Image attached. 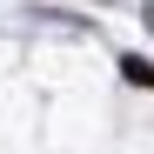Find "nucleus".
Masks as SVG:
<instances>
[{
    "label": "nucleus",
    "instance_id": "obj_1",
    "mask_svg": "<svg viewBox=\"0 0 154 154\" xmlns=\"http://www.w3.org/2000/svg\"><path fill=\"white\" fill-rule=\"evenodd\" d=\"M121 74H127V81H134V87H154V67H147L141 54H127V60H121Z\"/></svg>",
    "mask_w": 154,
    "mask_h": 154
}]
</instances>
